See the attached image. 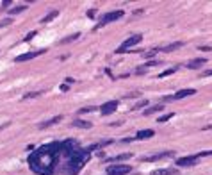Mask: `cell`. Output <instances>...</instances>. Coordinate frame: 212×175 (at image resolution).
I'll list each match as a JSON object with an SVG mask.
<instances>
[{"instance_id":"1","label":"cell","mask_w":212,"mask_h":175,"mask_svg":"<svg viewBox=\"0 0 212 175\" xmlns=\"http://www.w3.org/2000/svg\"><path fill=\"white\" fill-rule=\"evenodd\" d=\"M98 148V143L89 145L87 148H80V143L77 139L52 141L39 146L34 154L29 155V166L38 175H53L59 170L66 175H77L91 157V152Z\"/></svg>"},{"instance_id":"2","label":"cell","mask_w":212,"mask_h":175,"mask_svg":"<svg viewBox=\"0 0 212 175\" xmlns=\"http://www.w3.org/2000/svg\"><path fill=\"white\" fill-rule=\"evenodd\" d=\"M123 14H125V11H123V9H116V11H111V13H105V14H104V16L98 20V23H96V29L105 27L107 23L116 21V20H119V18H123Z\"/></svg>"},{"instance_id":"3","label":"cell","mask_w":212,"mask_h":175,"mask_svg":"<svg viewBox=\"0 0 212 175\" xmlns=\"http://www.w3.org/2000/svg\"><path fill=\"white\" fill-rule=\"evenodd\" d=\"M141 41H143V36H141V34H134V36L127 38L125 41H123L121 45H119V47H118V48H116V54H125L128 48H132V47L139 45Z\"/></svg>"},{"instance_id":"4","label":"cell","mask_w":212,"mask_h":175,"mask_svg":"<svg viewBox=\"0 0 212 175\" xmlns=\"http://www.w3.org/2000/svg\"><path fill=\"white\" fill-rule=\"evenodd\" d=\"M132 172V166L128 165H112V166H107L105 173L107 175H128Z\"/></svg>"},{"instance_id":"5","label":"cell","mask_w":212,"mask_h":175,"mask_svg":"<svg viewBox=\"0 0 212 175\" xmlns=\"http://www.w3.org/2000/svg\"><path fill=\"white\" fill-rule=\"evenodd\" d=\"M191 95H196V89H180L175 95H170V97H164L162 102H173V100H182L185 97H191Z\"/></svg>"},{"instance_id":"6","label":"cell","mask_w":212,"mask_h":175,"mask_svg":"<svg viewBox=\"0 0 212 175\" xmlns=\"http://www.w3.org/2000/svg\"><path fill=\"white\" fill-rule=\"evenodd\" d=\"M171 155H173V150H166V152H159V154H153V155H146V157H143L141 161H143V163H155V161L166 159V157H171Z\"/></svg>"},{"instance_id":"7","label":"cell","mask_w":212,"mask_h":175,"mask_svg":"<svg viewBox=\"0 0 212 175\" xmlns=\"http://www.w3.org/2000/svg\"><path fill=\"white\" fill-rule=\"evenodd\" d=\"M196 165H198L196 155H185V157L177 159V163H175V166H196Z\"/></svg>"},{"instance_id":"8","label":"cell","mask_w":212,"mask_h":175,"mask_svg":"<svg viewBox=\"0 0 212 175\" xmlns=\"http://www.w3.org/2000/svg\"><path fill=\"white\" fill-rule=\"evenodd\" d=\"M118 105H119L118 100H109V102H105L102 107H100V113L104 114V116H105V114H112L114 111H116Z\"/></svg>"},{"instance_id":"9","label":"cell","mask_w":212,"mask_h":175,"mask_svg":"<svg viewBox=\"0 0 212 175\" xmlns=\"http://www.w3.org/2000/svg\"><path fill=\"white\" fill-rule=\"evenodd\" d=\"M46 50H38V52H27V54H21V55H16L14 57V61L16 63H25V61H31V59H34V57H38V55H41V54H45Z\"/></svg>"},{"instance_id":"10","label":"cell","mask_w":212,"mask_h":175,"mask_svg":"<svg viewBox=\"0 0 212 175\" xmlns=\"http://www.w3.org/2000/svg\"><path fill=\"white\" fill-rule=\"evenodd\" d=\"M153 134H155L153 129H143V131H137V132H136L134 139H139V141H143V139H150V138H153Z\"/></svg>"},{"instance_id":"11","label":"cell","mask_w":212,"mask_h":175,"mask_svg":"<svg viewBox=\"0 0 212 175\" xmlns=\"http://www.w3.org/2000/svg\"><path fill=\"white\" fill-rule=\"evenodd\" d=\"M203 64H207V57H196V59H191V61L187 63V68L189 70H198Z\"/></svg>"},{"instance_id":"12","label":"cell","mask_w":212,"mask_h":175,"mask_svg":"<svg viewBox=\"0 0 212 175\" xmlns=\"http://www.w3.org/2000/svg\"><path fill=\"white\" fill-rule=\"evenodd\" d=\"M152 175H178V170H177V166H173V168H160V170H153Z\"/></svg>"},{"instance_id":"13","label":"cell","mask_w":212,"mask_h":175,"mask_svg":"<svg viewBox=\"0 0 212 175\" xmlns=\"http://www.w3.org/2000/svg\"><path fill=\"white\" fill-rule=\"evenodd\" d=\"M61 120H63V116H61V114H59V116H53V118H50V120H45V122L39 124V129H48V127H52V125L59 124Z\"/></svg>"},{"instance_id":"14","label":"cell","mask_w":212,"mask_h":175,"mask_svg":"<svg viewBox=\"0 0 212 175\" xmlns=\"http://www.w3.org/2000/svg\"><path fill=\"white\" fill-rule=\"evenodd\" d=\"M132 155H134L132 152H125V154H119V155H114V157H111L109 161H112V163H123V161L130 159Z\"/></svg>"},{"instance_id":"15","label":"cell","mask_w":212,"mask_h":175,"mask_svg":"<svg viewBox=\"0 0 212 175\" xmlns=\"http://www.w3.org/2000/svg\"><path fill=\"white\" fill-rule=\"evenodd\" d=\"M184 47V41H177V43H171V45H166V47H162L160 52H173V50H178Z\"/></svg>"},{"instance_id":"16","label":"cell","mask_w":212,"mask_h":175,"mask_svg":"<svg viewBox=\"0 0 212 175\" xmlns=\"http://www.w3.org/2000/svg\"><path fill=\"white\" fill-rule=\"evenodd\" d=\"M73 127H80V129H91V127H93V124H91V122H86V120H79V118H77V120H73Z\"/></svg>"},{"instance_id":"17","label":"cell","mask_w":212,"mask_h":175,"mask_svg":"<svg viewBox=\"0 0 212 175\" xmlns=\"http://www.w3.org/2000/svg\"><path fill=\"white\" fill-rule=\"evenodd\" d=\"M162 109H164V105H162V104H157V105H153V107H148V109H144V111H143V114H144V116H150V114L159 113V111H162Z\"/></svg>"},{"instance_id":"18","label":"cell","mask_w":212,"mask_h":175,"mask_svg":"<svg viewBox=\"0 0 212 175\" xmlns=\"http://www.w3.org/2000/svg\"><path fill=\"white\" fill-rule=\"evenodd\" d=\"M57 14H59V11H57V9H53L52 13H48V14H46V16L43 18V20H41V23H48V21H52L53 18L57 16Z\"/></svg>"},{"instance_id":"19","label":"cell","mask_w":212,"mask_h":175,"mask_svg":"<svg viewBox=\"0 0 212 175\" xmlns=\"http://www.w3.org/2000/svg\"><path fill=\"white\" fill-rule=\"evenodd\" d=\"M80 38V32H77V34H71V36H68V38H64V40H61V45H66V43H70V41H75V40H79Z\"/></svg>"},{"instance_id":"20","label":"cell","mask_w":212,"mask_h":175,"mask_svg":"<svg viewBox=\"0 0 212 175\" xmlns=\"http://www.w3.org/2000/svg\"><path fill=\"white\" fill-rule=\"evenodd\" d=\"M27 9V6L25 4H21V6H16V7H13V9H9V14H18V13H21V11Z\"/></svg>"},{"instance_id":"21","label":"cell","mask_w":212,"mask_h":175,"mask_svg":"<svg viewBox=\"0 0 212 175\" xmlns=\"http://www.w3.org/2000/svg\"><path fill=\"white\" fill-rule=\"evenodd\" d=\"M177 70H178V66H173V68H170V70H164V72H162V73L159 75V77L162 79V77H168V75H173V73L177 72Z\"/></svg>"},{"instance_id":"22","label":"cell","mask_w":212,"mask_h":175,"mask_svg":"<svg viewBox=\"0 0 212 175\" xmlns=\"http://www.w3.org/2000/svg\"><path fill=\"white\" fill-rule=\"evenodd\" d=\"M141 107H148V100H139V102L136 104V105H134L132 109L136 111V109H141Z\"/></svg>"},{"instance_id":"23","label":"cell","mask_w":212,"mask_h":175,"mask_svg":"<svg viewBox=\"0 0 212 175\" xmlns=\"http://www.w3.org/2000/svg\"><path fill=\"white\" fill-rule=\"evenodd\" d=\"M175 116V113H168V114H164V116H160L159 118V124H164V122H168V120H171Z\"/></svg>"},{"instance_id":"24","label":"cell","mask_w":212,"mask_h":175,"mask_svg":"<svg viewBox=\"0 0 212 175\" xmlns=\"http://www.w3.org/2000/svg\"><path fill=\"white\" fill-rule=\"evenodd\" d=\"M39 95H41V91H31L27 95H23V98H34V97H39Z\"/></svg>"},{"instance_id":"25","label":"cell","mask_w":212,"mask_h":175,"mask_svg":"<svg viewBox=\"0 0 212 175\" xmlns=\"http://www.w3.org/2000/svg\"><path fill=\"white\" fill-rule=\"evenodd\" d=\"M157 52H159V50H150V52H143V55H144V57L148 59V57H155V55H157Z\"/></svg>"},{"instance_id":"26","label":"cell","mask_w":212,"mask_h":175,"mask_svg":"<svg viewBox=\"0 0 212 175\" xmlns=\"http://www.w3.org/2000/svg\"><path fill=\"white\" fill-rule=\"evenodd\" d=\"M205 155H212V150H203V152H198V154H196V157L200 159V157H205Z\"/></svg>"},{"instance_id":"27","label":"cell","mask_w":212,"mask_h":175,"mask_svg":"<svg viewBox=\"0 0 212 175\" xmlns=\"http://www.w3.org/2000/svg\"><path fill=\"white\" fill-rule=\"evenodd\" d=\"M36 34H38V32H36V31L29 32V34H27V36L23 38V41H31V40H32V38H34V36H36Z\"/></svg>"},{"instance_id":"28","label":"cell","mask_w":212,"mask_h":175,"mask_svg":"<svg viewBox=\"0 0 212 175\" xmlns=\"http://www.w3.org/2000/svg\"><path fill=\"white\" fill-rule=\"evenodd\" d=\"M95 109H96V107H93V105H91V107H84V109H80V113H93Z\"/></svg>"},{"instance_id":"29","label":"cell","mask_w":212,"mask_h":175,"mask_svg":"<svg viewBox=\"0 0 212 175\" xmlns=\"http://www.w3.org/2000/svg\"><path fill=\"white\" fill-rule=\"evenodd\" d=\"M9 23H13V21H11V18H5V20L0 21V27H5V25H9Z\"/></svg>"},{"instance_id":"30","label":"cell","mask_w":212,"mask_h":175,"mask_svg":"<svg viewBox=\"0 0 212 175\" xmlns=\"http://www.w3.org/2000/svg\"><path fill=\"white\" fill-rule=\"evenodd\" d=\"M157 64H159V61H148L146 64H144V68L148 70V66H157Z\"/></svg>"},{"instance_id":"31","label":"cell","mask_w":212,"mask_h":175,"mask_svg":"<svg viewBox=\"0 0 212 175\" xmlns=\"http://www.w3.org/2000/svg\"><path fill=\"white\" fill-rule=\"evenodd\" d=\"M86 14H87L89 18H93V16H95V14H96V9H95V7H93V9H89V11H87Z\"/></svg>"},{"instance_id":"32","label":"cell","mask_w":212,"mask_h":175,"mask_svg":"<svg viewBox=\"0 0 212 175\" xmlns=\"http://www.w3.org/2000/svg\"><path fill=\"white\" fill-rule=\"evenodd\" d=\"M209 75H212V70H205V72L200 73V77H209Z\"/></svg>"},{"instance_id":"33","label":"cell","mask_w":212,"mask_h":175,"mask_svg":"<svg viewBox=\"0 0 212 175\" xmlns=\"http://www.w3.org/2000/svg\"><path fill=\"white\" fill-rule=\"evenodd\" d=\"M59 88H61V91H68V89H70V86H68V84H61Z\"/></svg>"},{"instance_id":"34","label":"cell","mask_w":212,"mask_h":175,"mask_svg":"<svg viewBox=\"0 0 212 175\" xmlns=\"http://www.w3.org/2000/svg\"><path fill=\"white\" fill-rule=\"evenodd\" d=\"M198 48H200V50H212V47H209V45H207V47H205V45H202V47H198Z\"/></svg>"},{"instance_id":"35","label":"cell","mask_w":212,"mask_h":175,"mask_svg":"<svg viewBox=\"0 0 212 175\" xmlns=\"http://www.w3.org/2000/svg\"><path fill=\"white\" fill-rule=\"evenodd\" d=\"M75 82V79H71V77H66V84L70 86V84H73Z\"/></svg>"}]
</instances>
